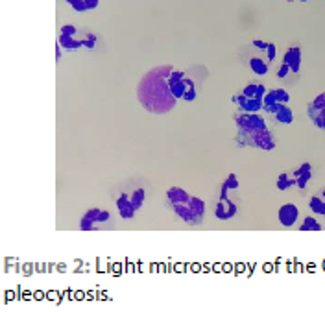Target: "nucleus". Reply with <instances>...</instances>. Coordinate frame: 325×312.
I'll list each match as a JSON object with an SVG mask.
<instances>
[{"mask_svg": "<svg viewBox=\"0 0 325 312\" xmlns=\"http://www.w3.org/2000/svg\"><path fill=\"white\" fill-rule=\"evenodd\" d=\"M287 2H294V0H287Z\"/></svg>", "mask_w": 325, "mask_h": 312, "instance_id": "31", "label": "nucleus"}, {"mask_svg": "<svg viewBox=\"0 0 325 312\" xmlns=\"http://www.w3.org/2000/svg\"><path fill=\"white\" fill-rule=\"evenodd\" d=\"M248 67H250V70L253 74H257V76H266L270 70L268 67V61L266 59H262V57H250L248 59Z\"/></svg>", "mask_w": 325, "mask_h": 312, "instance_id": "17", "label": "nucleus"}, {"mask_svg": "<svg viewBox=\"0 0 325 312\" xmlns=\"http://www.w3.org/2000/svg\"><path fill=\"white\" fill-rule=\"evenodd\" d=\"M288 102H290V94L285 89H270L262 98V109L275 105V104H288Z\"/></svg>", "mask_w": 325, "mask_h": 312, "instance_id": "15", "label": "nucleus"}, {"mask_svg": "<svg viewBox=\"0 0 325 312\" xmlns=\"http://www.w3.org/2000/svg\"><path fill=\"white\" fill-rule=\"evenodd\" d=\"M322 229V225H320V222L312 218V216H307L303 224L299 225V231H320Z\"/></svg>", "mask_w": 325, "mask_h": 312, "instance_id": "22", "label": "nucleus"}, {"mask_svg": "<svg viewBox=\"0 0 325 312\" xmlns=\"http://www.w3.org/2000/svg\"><path fill=\"white\" fill-rule=\"evenodd\" d=\"M296 185H297V179L294 177V175L290 177L288 174H281L277 177V189L279 191H288V189H292V187H296Z\"/></svg>", "mask_w": 325, "mask_h": 312, "instance_id": "21", "label": "nucleus"}, {"mask_svg": "<svg viewBox=\"0 0 325 312\" xmlns=\"http://www.w3.org/2000/svg\"><path fill=\"white\" fill-rule=\"evenodd\" d=\"M174 69L170 65L154 67L140 78L137 98L142 109L152 115H168L177 105V98L170 91L168 76Z\"/></svg>", "mask_w": 325, "mask_h": 312, "instance_id": "1", "label": "nucleus"}, {"mask_svg": "<svg viewBox=\"0 0 325 312\" xmlns=\"http://www.w3.org/2000/svg\"><path fill=\"white\" fill-rule=\"evenodd\" d=\"M266 57H268V63L275 61V57H277V50H275V45H274V43H268V48H266Z\"/></svg>", "mask_w": 325, "mask_h": 312, "instance_id": "26", "label": "nucleus"}, {"mask_svg": "<svg viewBox=\"0 0 325 312\" xmlns=\"http://www.w3.org/2000/svg\"><path fill=\"white\" fill-rule=\"evenodd\" d=\"M115 205H117V212L122 220H133L137 216V211L130 202V194L126 191V185H122L119 192L115 194Z\"/></svg>", "mask_w": 325, "mask_h": 312, "instance_id": "10", "label": "nucleus"}, {"mask_svg": "<svg viewBox=\"0 0 325 312\" xmlns=\"http://www.w3.org/2000/svg\"><path fill=\"white\" fill-rule=\"evenodd\" d=\"M85 4H87V8H89V11H91V9H96V8H98L100 0H85Z\"/></svg>", "mask_w": 325, "mask_h": 312, "instance_id": "28", "label": "nucleus"}, {"mask_svg": "<svg viewBox=\"0 0 325 312\" xmlns=\"http://www.w3.org/2000/svg\"><path fill=\"white\" fill-rule=\"evenodd\" d=\"M235 124H237V129H246V131L268 129L266 119L260 117L259 113H239V115H235Z\"/></svg>", "mask_w": 325, "mask_h": 312, "instance_id": "9", "label": "nucleus"}, {"mask_svg": "<svg viewBox=\"0 0 325 312\" xmlns=\"http://www.w3.org/2000/svg\"><path fill=\"white\" fill-rule=\"evenodd\" d=\"M299 2H308V0H299Z\"/></svg>", "mask_w": 325, "mask_h": 312, "instance_id": "30", "label": "nucleus"}, {"mask_svg": "<svg viewBox=\"0 0 325 312\" xmlns=\"http://www.w3.org/2000/svg\"><path fill=\"white\" fill-rule=\"evenodd\" d=\"M67 4L70 6V8L74 9V11H78V13H84V11H89V8H87V4H85V0H65Z\"/></svg>", "mask_w": 325, "mask_h": 312, "instance_id": "24", "label": "nucleus"}, {"mask_svg": "<svg viewBox=\"0 0 325 312\" xmlns=\"http://www.w3.org/2000/svg\"><path fill=\"white\" fill-rule=\"evenodd\" d=\"M251 46H255L257 50H262V52H266V48H268V43H266V41H260V39H253V41H251Z\"/></svg>", "mask_w": 325, "mask_h": 312, "instance_id": "27", "label": "nucleus"}, {"mask_svg": "<svg viewBox=\"0 0 325 312\" xmlns=\"http://www.w3.org/2000/svg\"><path fill=\"white\" fill-rule=\"evenodd\" d=\"M237 212H239V207H237V203H233L231 200H229V189L222 183L218 200H216V205H214V216H216L218 220L225 222V220L235 218Z\"/></svg>", "mask_w": 325, "mask_h": 312, "instance_id": "7", "label": "nucleus"}, {"mask_svg": "<svg viewBox=\"0 0 325 312\" xmlns=\"http://www.w3.org/2000/svg\"><path fill=\"white\" fill-rule=\"evenodd\" d=\"M279 224L283 227H292L297 224V218H299V209H297L296 203H285L279 207Z\"/></svg>", "mask_w": 325, "mask_h": 312, "instance_id": "11", "label": "nucleus"}, {"mask_svg": "<svg viewBox=\"0 0 325 312\" xmlns=\"http://www.w3.org/2000/svg\"><path fill=\"white\" fill-rule=\"evenodd\" d=\"M235 142L242 148H257V150H262V152H272V150H275V140L272 137L270 129H262V131L237 129Z\"/></svg>", "mask_w": 325, "mask_h": 312, "instance_id": "5", "label": "nucleus"}, {"mask_svg": "<svg viewBox=\"0 0 325 312\" xmlns=\"http://www.w3.org/2000/svg\"><path fill=\"white\" fill-rule=\"evenodd\" d=\"M202 70V67H194L190 72L188 70H172L170 76H168V83H170V91L176 96L177 100L183 102H192L198 98V91H200V85L205 80V76H196V74Z\"/></svg>", "mask_w": 325, "mask_h": 312, "instance_id": "3", "label": "nucleus"}, {"mask_svg": "<svg viewBox=\"0 0 325 312\" xmlns=\"http://www.w3.org/2000/svg\"><path fill=\"white\" fill-rule=\"evenodd\" d=\"M61 50H63V46H61V45H59V43H57V41H56V61H57V63L61 61Z\"/></svg>", "mask_w": 325, "mask_h": 312, "instance_id": "29", "label": "nucleus"}, {"mask_svg": "<svg viewBox=\"0 0 325 312\" xmlns=\"http://www.w3.org/2000/svg\"><path fill=\"white\" fill-rule=\"evenodd\" d=\"M126 191H128V194H130L131 205L135 207V211L139 212L140 209H142V205L146 203V198H148L146 189H144L142 185H135L133 181H130V183H126Z\"/></svg>", "mask_w": 325, "mask_h": 312, "instance_id": "13", "label": "nucleus"}, {"mask_svg": "<svg viewBox=\"0 0 325 312\" xmlns=\"http://www.w3.org/2000/svg\"><path fill=\"white\" fill-rule=\"evenodd\" d=\"M283 63L290 67L292 74H299V70H301V48L297 45L288 46V50L283 55Z\"/></svg>", "mask_w": 325, "mask_h": 312, "instance_id": "14", "label": "nucleus"}, {"mask_svg": "<svg viewBox=\"0 0 325 312\" xmlns=\"http://www.w3.org/2000/svg\"><path fill=\"white\" fill-rule=\"evenodd\" d=\"M307 115H308V119L316 128L325 131V92H320L316 98L308 102Z\"/></svg>", "mask_w": 325, "mask_h": 312, "instance_id": "8", "label": "nucleus"}, {"mask_svg": "<svg viewBox=\"0 0 325 312\" xmlns=\"http://www.w3.org/2000/svg\"><path fill=\"white\" fill-rule=\"evenodd\" d=\"M223 185L229 189V192L231 191H239V187H240V181H239V175L237 174H229L225 179H223Z\"/></svg>", "mask_w": 325, "mask_h": 312, "instance_id": "23", "label": "nucleus"}, {"mask_svg": "<svg viewBox=\"0 0 325 312\" xmlns=\"http://www.w3.org/2000/svg\"><path fill=\"white\" fill-rule=\"evenodd\" d=\"M242 94L248 96V98H255V100H262L264 94H266V87L262 83H250L242 89Z\"/></svg>", "mask_w": 325, "mask_h": 312, "instance_id": "18", "label": "nucleus"}, {"mask_svg": "<svg viewBox=\"0 0 325 312\" xmlns=\"http://www.w3.org/2000/svg\"><path fill=\"white\" fill-rule=\"evenodd\" d=\"M290 72H292V70H290V67H288L287 63H281V67H279L277 72H275V76H277L279 80H285Z\"/></svg>", "mask_w": 325, "mask_h": 312, "instance_id": "25", "label": "nucleus"}, {"mask_svg": "<svg viewBox=\"0 0 325 312\" xmlns=\"http://www.w3.org/2000/svg\"><path fill=\"white\" fill-rule=\"evenodd\" d=\"M274 117H275V120H277L279 124H287L288 126V124L294 122V113H292V109L288 107L287 104H283V105L274 113Z\"/></svg>", "mask_w": 325, "mask_h": 312, "instance_id": "20", "label": "nucleus"}, {"mask_svg": "<svg viewBox=\"0 0 325 312\" xmlns=\"http://www.w3.org/2000/svg\"><path fill=\"white\" fill-rule=\"evenodd\" d=\"M231 102L240 109V113H260L262 111V100H255V98H248L244 94H235Z\"/></svg>", "mask_w": 325, "mask_h": 312, "instance_id": "12", "label": "nucleus"}, {"mask_svg": "<svg viewBox=\"0 0 325 312\" xmlns=\"http://www.w3.org/2000/svg\"><path fill=\"white\" fill-rule=\"evenodd\" d=\"M167 205L170 211L176 214L179 220L187 225H200L205 220V212H207V203L188 194L181 187H172L167 191Z\"/></svg>", "mask_w": 325, "mask_h": 312, "instance_id": "2", "label": "nucleus"}, {"mask_svg": "<svg viewBox=\"0 0 325 312\" xmlns=\"http://www.w3.org/2000/svg\"><path fill=\"white\" fill-rule=\"evenodd\" d=\"M292 175L297 179V185H296L297 189H299V191H305L308 181L312 179V165H310V163H303L299 168H296V170L292 172Z\"/></svg>", "mask_w": 325, "mask_h": 312, "instance_id": "16", "label": "nucleus"}, {"mask_svg": "<svg viewBox=\"0 0 325 312\" xmlns=\"http://www.w3.org/2000/svg\"><path fill=\"white\" fill-rule=\"evenodd\" d=\"M308 207H310V211L314 212V214L325 216V191L312 196V198L308 200Z\"/></svg>", "mask_w": 325, "mask_h": 312, "instance_id": "19", "label": "nucleus"}, {"mask_svg": "<svg viewBox=\"0 0 325 312\" xmlns=\"http://www.w3.org/2000/svg\"><path fill=\"white\" fill-rule=\"evenodd\" d=\"M113 222L111 212L107 209H100V207H93L89 211L84 212L82 220H80V229L82 231H94L102 229L105 225H109Z\"/></svg>", "mask_w": 325, "mask_h": 312, "instance_id": "6", "label": "nucleus"}, {"mask_svg": "<svg viewBox=\"0 0 325 312\" xmlns=\"http://www.w3.org/2000/svg\"><path fill=\"white\" fill-rule=\"evenodd\" d=\"M57 43L65 50H80V48L94 50L96 45H98V37L87 28L76 26V24H65L59 30Z\"/></svg>", "mask_w": 325, "mask_h": 312, "instance_id": "4", "label": "nucleus"}]
</instances>
